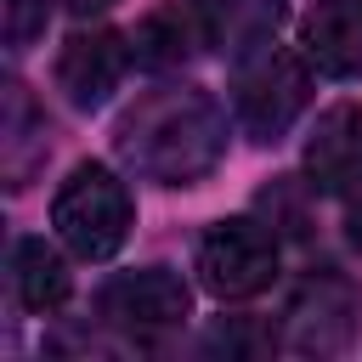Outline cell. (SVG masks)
<instances>
[{
  "mask_svg": "<svg viewBox=\"0 0 362 362\" xmlns=\"http://www.w3.org/2000/svg\"><path fill=\"white\" fill-rule=\"evenodd\" d=\"M113 141L136 175L164 181V187H187L221 164L226 113L198 85H158V90L136 96V107H124Z\"/></svg>",
  "mask_w": 362,
  "mask_h": 362,
  "instance_id": "cell-1",
  "label": "cell"
},
{
  "mask_svg": "<svg viewBox=\"0 0 362 362\" xmlns=\"http://www.w3.org/2000/svg\"><path fill=\"white\" fill-rule=\"evenodd\" d=\"M51 226L79 260H107L119 255L130 232V192L107 164H79L57 198H51Z\"/></svg>",
  "mask_w": 362,
  "mask_h": 362,
  "instance_id": "cell-2",
  "label": "cell"
},
{
  "mask_svg": "<svg viewBox=\"0 0 362 362\" xmlns=\"http://www.w3.org/2000/svg\"><path fill=\"white\" fill-rule=\"evenodd\" d=\"M305 102H311V74H305V62L294 51L266 40L249 57H238V68H232V113H238V124L249 136L277 141L305 113Z\"/></svg>",
  "mask_w": 362,
  "mask_h": 362,
  "instance_id": "cell-3",
  "label": "cell"
},
{
  "mask_svg": "<svg viewBox=\"0 0 362 362\" xmlns=\"http://www.w3.org/2000/svg\"><path fill=\"white\" fill-rule=\"evenodd\" d=\"M198 277L215 300H249L277 277V238L249 215L215 221L198 243Z\"/></svg>",
  "mask_w": 362,
  "mask_h": 362,
  "instance_id": "cell-4",
  "label": "cell"
},
{
  "mask_svg": "<svg viewBox=\"0 0 362 362\" xmlns=\"http://www.w3.org/2000/svg\"><path fill=\"white\" fill-rule=\"evenodd\" d=\"M356 334V288L334 272H317L294 288L283 311V345L300 356H334Z\"/></svg>",
  "mask_w": 362,
  "mask_h": 362,
  "instance_id": "cell-5",
  "label": "cell"
},
{
  "mask_svg": "<svg viewBox=\"0 0 362 362\" xmlns=\"http://www.w3.org/2000/svg\"><path fill=\"white\" fill-rule=\"evenodd\" d=\"M187 283L170 266H141V272H119L102 288V317L124 334H164L187 317Z\"/></svg>",
  "mask_w": 362,
  "mask_h": 362,
  "instance_id": "cell-6",
  "label": "cell"
},
{
  "mask_svg": "<svg viewBox=\"0 0 362 362\" xmlns=\"http://www.w3.org/2000/svg\"><path fill=\"white\" fill-rule=\"evenodd\" d=\"M130 57H136V51H130L124 34H113V28H79V34L62 45V57H57V85L68 90L74 107H102V102L119 90Z\"/></svg>",
  "mask_w": 362,
  "mask_h": 362,
  "instance_id": "cell-7",
  "label": "cell"
},
{
  "mask_svg": "<svg viewBox=\"0 0 362 362\" xmlns=\"http://www.w3.org/2000/svg\"><path fill=\"white\" fill-rule=\"evenodd\" d=\"M305 175L317 192H339V198H351L362 187V102H339L311 124Z\"/></svg>",
  "mask_w": 362,
  "mask_h": 362,
  "instance_id": "cell-8",
  "label": "cell"
},
{
  "mask_svg": "<svg viewBox=\"0 0 362 362\" xmlns=\"http://www.w3.org/2000/svg\"><path fill=\"white\" fill-rule=\"evenodd\" d=\"M300 45L317 74L356 79L362 74V0H317L300 28Z\"/></svg>",
  "mask_w": 362,
  "mask_h": 362,
  "instance_id": "cell-9",
  "label": "cell"
},
{
  "mask_svg": "<svg viewBox=\"0 0 362 362\" xmlns=\"http://www.w3.org/2000/svg\"><path fill=\"white\" fill-rule=\"evenodd\" d=\"M198 23H204V40L215 51H226L232 62L249 57L255 45H266L283 23V0H192Z\"/></svg>",
  "mask_w": 362,
  "mask_h": 362,
  "instance_id": "cell-10",
  "label": "cell"
},
{
  "mask_svg": "<svg viewBox=\"0 0 362 362\" xmlns=\"http://www.w3.org/2000/svg\"><path fill=\"white\" fill-rule=\"evenodd\" d=\"M198 45H209V40H204V23H198L192 0H164L158 11L141 17V28L130 40V51H136L141 68H181Z\"/></svg>",
  "mask_w": 362,
  "mask_h": 362,
  "instance_id": "cell-11",
  "label": "cell"
},
{
  "mask_svg": "<svg viewBox=\"0 0 362 362\" xmlns=\"http://www.w3.org/2000/svg\"><path fill=\"white\" fill-rule=\"evenodd\" d=\"M11 283L28 311H57L68 300V266L45 238H17L11 249Z\"/></svg>",
  "mask_w": 362,
  "mask_h": 362,
  "instance_id": "cell-12",
  "label": "cell"
},
{
  "mask_svg": "<svg viewBox=\"0 0 362 362\" xmlns=\"http://www.w3.org/2000/svg\"><path fill=\"white\" fill-rule=\"evenodd\" d=\"M6 181L11 187H23L28 181V170H34V158L45 153V119L28 107V90L11 79L6 85Z\"/></svg>",
  "mask_w": 362,
  "mask_h": 362,
  "instance_id": "cell-13",
  "label": "cell"
},
{
  "mask_svg": "<svg viewBox=\"0 0 362 362\" xmlns=\"http://www.w3.org/2000/svg\"><path fill=\"white\" fill-rule=\"evenodd\" d=\"M45 28V0H6V45L23 51Z\"/></svg>",
  "mask_w": 362,
  "mask_h": 362,
  "instance_id": "cell-14",
  "label": "cell"
},
{
  "mask_svg": "<svg viewBox=\"0 0 362 362\" xmlns=\"http://www.w3.org/2000/svg\"><path fill=\"white\" fill-rule=\"evenodd\" d=\"M345 238H351V243L362 249V187H356V192L345 198Z\"/></svg>",
  "mask_w": 362,
  "mask_h": 362,
  "instance_id": "cell-15",
  "label": "cell"
},
{
  "mask_svg": "<svg viewBox=\"0 0 362 362\" xmlns=\"http://www.w3.org/2000/svg\"><path fill=\"white\" fill-rule=\"evenodd\" d=\"M62 6H68L74 17H96V11H107L113 0H62Z\"/></svg>",
  "mask_w": 362,
  "mask_h": 362,
  "instance_id": "cell-16",
  "label": "cell"
}]
</instances>
